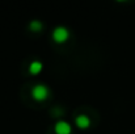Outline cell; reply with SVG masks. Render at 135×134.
<instances>
[{"label": "cell", "instance_id": "6", "mask_svg": "<svg viewBox=\"0 0 135 134\" xmlns=\"http://www.w3.org/2000/svg\"><path fill=\"white\" fill-rule=\"evenodd\" d=\"M29 29H30L32 32H40V30L42 29V22L38 21V20H33V21H30V24H29Z\"/></svg>", "mask_w": 135, "mask_h": 134}, {"label": "cell", "instance_id": "5", "mask_svg": "<svg viewBox=\"0 0 135 134\" xmlns=\"http://www.w3.org/2000/svg\"><path fill=\"white\" fill-rule=\"evenodd\" d=\"M42 68H44V64L40 61H33L30 63V66H29V72L32 75H38L42 71Z\"/></svg>", "mask_w": 135, "mask_h": 134}, {"label": "cell", "instance_id": "4", "mask_svg": "<svg viewBox=\"0 0 135 134\" xmlns=\"http://www.w3.org/2000/svg\"><path fill=\"white\" fill-rule=\"evenodd\" d=\"M75 124L79 129H88L90 126V120L88 116H84V114H80L76 117L75 120Z\"/></svg>", "mask_w": 135, "mask_h": 134}, {"label": "cell", "instance_id": "3", "mask_svg": "<svg viewBox=\"0 0 135 134\" xmlns=\"http://www.w3.org/2000/svg\"><path fill=\"white\" fill-rule=\"evenodd\" d=\"M56 134H71V125L66 121H58L55 125Z\"/></svg>", "mask_w": 135, "mask_h": 134}, {"label": "cell", "instance_id": "2", "mask_svg": "<svg viewBox=\"0 0 135 134\" xmlns=\"http://www.w3.org/2000/svg\"><path fill=\"white\" fill-rule=\"evenodd\" d=\"M68 37H70V32L64 26H58L52 32V40L56 44H64L68 40Z\"/></svg>", "mask_w": 135, "mask_h": 134}, {"label": "cell", "instance_id": "1", "mask_svg": "<svg viewBox=\"0 0 135 134\" xmlns=\"http://www.w3.org/2000/svg\"><path fill=\"white\" fill-rule=\"evenodd\" d=\"M50 95V91L46 87L45 84H37L32 88V96L33 99H36L37 101H44L49 97Z\"/></svg>", "mask_w": 135, "mask_h": 134}]
</instances>
